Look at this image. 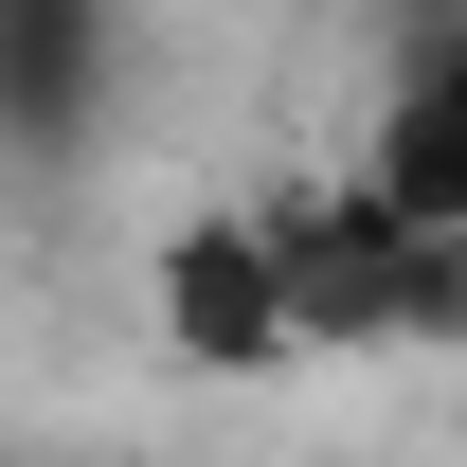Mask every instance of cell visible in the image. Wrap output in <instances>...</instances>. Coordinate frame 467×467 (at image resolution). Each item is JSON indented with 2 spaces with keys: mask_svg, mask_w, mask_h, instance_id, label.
Listing matches in <instances>:
<instances>
[{
  "mask_svg": "<svg viewBox=\"0 0 467 467\" xmlns=\"http://www.w3.org/2000/svg\"><path fill=\"white\" fill-rule=\"evenodd\" d=\"M144 324H162L180 378H306V306H288V234H270V180L234 198H180L144 234Z\"/></svg>",
  "mask_w": 467,
  "mask_h": 467,
  "instance_id": "cell-1",
  "label": "cell"
},
{
  "mask_svg": "<svg viewBox=\"0 0 467 467\" xmlns=\"http://www.w3.org/2000/svg\"><path fill=\"white\" fill-rule=\"evenodd\" d=\"M359 162L396 180L413 216H450L467 234V18H431L396 55V90H378V126H359Z\"/></svg>",
  "mask_w": 467,
  "mask_h": 467,
  "instance_id": "cell-2",
  "label": "cell"
}]
</instances>
